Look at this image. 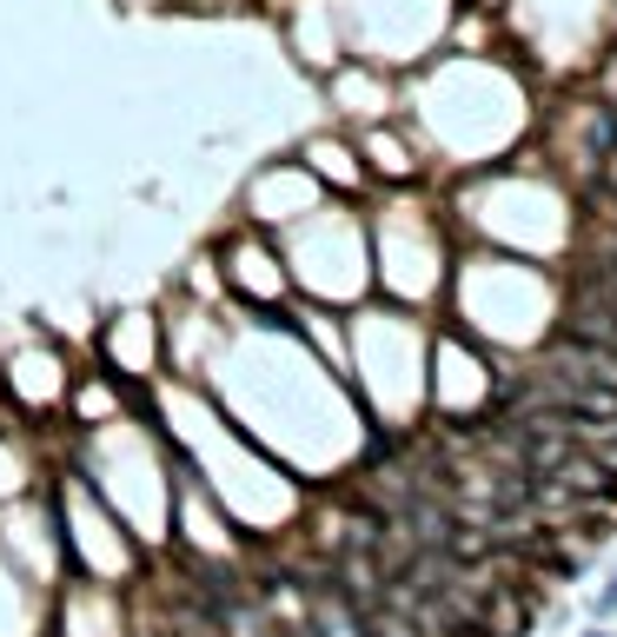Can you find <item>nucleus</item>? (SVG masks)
<instances>
[{"label": "nucleus", "instance_id": "f257e3e1", "mask_svg": "<svg viewBox=\"0 0 617 637\" xmlns=\"http://www.w3.org/2000/svg\"><path fill=\"white\" fill-rule=\"evenodd\" d=\"M597 611H617V578H610V591L597 598Z\"/></svg>", "mask_w": 617, "mask_h": 637}, {"label": "nucleus", "instance_id": "f03ea898", "mask_svg": "<svg viewBox=\"0 0 617 637\" xmlns=\"http://www.w3.org/2000/svg\"><path fill=\"white\" fill-rule=\"evenodd\" d=\"M591 637H597V630H591Z\"/></svg>", "mask_w": 617, "mask_h": 637}]
</instances>
